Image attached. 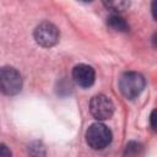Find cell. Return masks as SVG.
Here are the masks:
<instances>
[{"instance_id":"cell-12","label":"cell","mask_w":157,"mask_h":157,"mask_svg":"<svg viewBox=\"0 0 157 157\" xmlns=\"http://www.w3.org/2000/svg\"><path fill=\"white\" fill-rule=\"evenodd\" d=\"M1 152H0V157H11V151L7 148V146L5 144H1Z\"/></svg>"},{"instance_id":"cell-9","label":"cell","mask_w":157,"mask_h":157,"mask_svg":"<svg viewBox=\"0 0 157 157\" xmlns=\"http://www.w3.org/2000/svg\"><path fill=\"white\" fill-rule=\"evenodd\" d=\"M103 5L109 9L110 11H114V13H119L124 10H126L130 5L129 1H124V0H118V1H103Z\"/></svg>"},{"instance_id":"cell-5","label":"cell","mask_w":157,"mask_h":157,"mask_svg":"<svg viewBox=\"0 0 157 157\" xmlns=\"http://www.w3.org/2000/svg\"><path fill=\"white\" fill-rule=\"evenodd\" d=\"M90 112L97 120H107L114 113V104L112 99L104 94H96L90 101Z\"/></svg>"},{"instance_id":"cell-4","label":"cell","mask_w":157,"mask_h":157,"mask_svg":"<svg viewBox=\"0 0 157 157\" xmlns=\"http://www.w3.org/2000/svg\"><path fill=\"white\" fill-rule=\"evenodd\" d=\"M33 37H34V40L40 47L50 48V47H54L59 42L60 32L55 25H53L52 22L44 21L34 28Z\"/></svg>"},{"instance_id":"cell-3","label":"cell","mask_w":157,"mask_h":157,"mask_svg":"<svg viewBox=\"0 0 157 157\" xmlns=\"http://www.w3.org/2000/svg\"><path fill=\"white\" fill-rule=\"evenodd\" d=\"M0 87L6 96L17 94L22 88L21 74L12 66H2L0 70Z\"/></svg>"},{"instance_id":"cell-11","label":"cell","mask_w":157,"mask_h":157,"mask_svg":"<svg viewBox=\"0 0 157 157\" xmlns=\"http://www.w3.org/2000/svg\"><path fill=\"white\" fill-rule=\"evenodd\" d=\"M150 126L157 134V108L153 109L150 114Z\"/></svg>"},{"instance_id":"cell-7","label":"cell","mask_w":157,"mask_h":157,"mask_svg":"<svg viewBox=\"0 0 157 157\" xmlns=\"http://www.w3.org/2000/svg\"><path fill=\"white\" fill-rule=\"evenodd\" d=\"M107 26L115 32H128L129 23L119 13H112L107 17Z\"/></svg>"},{"instance_id":"cell-2","label":"cell","mask_w":157,"mask_h":157,"mask_svg":"<svg viewBox=\"0 0 157 157\" xmlns=\"http://www.w3.org/2000/svg\"><path fill=\"white\" fill-rule=\"evenodd\" d=\"M110 129L102 123H93L86 130V142L92 150H103L112 142Z\"/></svg>"},{"instance_id":"cell-1","label":"cell","mask_w":157,"mask_h":157,"mask_svg":"<svg viewBox=\"0 0 157 157\" xmlns=\"http://www.w3.org/2000/svg\"><path fill=\"white\" fill-rule=\"evenodd\" d=\"M146 86L145 77L136 71H126L119 78V90L128 99L137 98Z\"/></svg>"},{"instance_id":"cell-10","label":"cell","mask_w":157,"mask_h":157,"mask_svg":"<svg viewBox=\"0 0 157 157\" xmlns=\"http://www.w3.org/2000/svg\"><path fill=\"white\" fill-rule=\"evenodd\" d=\"M28 153L31 157H45L47 155L45 147L39 141H34L28 146Z\"/></svg>"},{"instance_id":"cell-8","label":"cell","mask_w":157,"mask_h":157,"mask_svg":"<svg viewBox=\"0 0 157 157\" xmlns=\"http://www.w3.org/2000/svg\"><path fill=\"white\" fill-rule=\"evenodd\" d=\"M144 153H145V148L142 144L137 141H130L126 144L124 148L123 157H144Z\"/></svg>"},{"instance_id":"cell-6","label":"cell","mask_w":157,"mask_h":157,"mask_svg":"<svg viewBox=\"0 0 157 157\" xmlns=\"http://www.w3.org/2000/svg\"><path fill=\"white\" fill-rule=\"evenodd\" d=\"M72 78L80 87L88 88L94 83L96 80L94 69L87 64H78L72 69Z\"/></svg>"},{"instance_id":"cell-13","label":"cell","mask_w":157,"mask_h":157,"mask_svg":"<svg viewBox=\"0 0 157 157\" xmlns=\"http://www.w3.org/2000/svg\"><path fill=\"white\" fill-rule=\"evenodd\" d=\"M151 13H152V17L157 21V0L152 1L151 4Z\"/></svg>"},{"instance_id":"cell-14","label":"cell","mask_w":157,"mask_h":157,"mask_svg":"<svg viewBox=\"0 0 157 157\" xmlns=\"http://www.w3.org/2000/svg\"><path fill=\"white\" fill-rule=\"evenodd\" d=\"M151 40H152V45H153V47L157 49V32H156V33L152 36V39H151Z\"/></svg>"}]
</instances>
